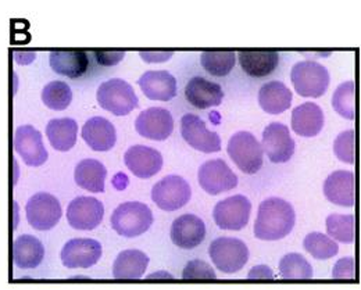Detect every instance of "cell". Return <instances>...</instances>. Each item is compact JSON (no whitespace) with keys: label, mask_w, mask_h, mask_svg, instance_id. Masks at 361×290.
I'll return each mask as SVG.
<instances>
[{"label":"cell","mask_w":361,"mask_h":290,"mask_svg":"<svg viewBox=\"0 0 361 290\" xmlns=\"http://www.w3.org/2000/svg\"><path fill=\"white\" fill-rule=\"evenodd\" d=\"M296 222V214L288 201L269 197L262 201L255 222V237L260 241H279L288 237Z\"/></svg>","instance_id":"cell-1"},{"label":"cell","mask_w":361,"mask_h":290,"mask_svg":"<svg viewBox=\"0 0 361 290\" xmlns=\"http://www.w3.org/2000/svg\"><path fill=\"white\" fill-rule=\"evenodd\" d=\"M113 229L126 238L143 235L153 224L152 210L139 201H127L120 204L110 218Z\"/></svg>","instance_id":"cell-2"},{"label":"cell","mask_w":361,"mask_h":290,"mask_svg":"<svg viewBox=\"0 0 361 290\" xmlns=\"http://www.w3.org/2000/svg\"><path fill=\"white\" fill-rule=\"evenodd\" d=\"M96 99L102 108L113 113L114 115H127L139 104L134 88L120 78L103 82L97 88Z\"/></svg>","instance_id":"cell-3"},{"label":"cell","mask_w":361,"mask_h":290,"mask_svg":"<svg viewBox=\"0 0 361 290\" xmlns=\"http://www.w3.org/2000/svg\"><path fill=\"white\" fill-rule=\"evenodd\" d=\"M228 154L245 174L253 175L263 167V147L250 132L240 131L232 135L228 142Z\"/></svg>","instance_id":"cell-4"},{"label":"cell","mask_w":361,"mask_h":290,"mask_svg":"<svg viewBox=\"0 0 361 290\" xmlns=\"http://www.w3.org/2000/svg\"><path fill=\"white\" fill-rule=\"evenodd\" d=\"M290 80L296 92L303 97L322 96L329 87L328 70L312 60L296 63L292 68Z\"/></svg>","instance_id":"cell-5"},{"label":"cell","mask_w":361,"mask_h":290,"mask_svg":"<svg viewBox=\"0 0 361 290\" xmlns=\"http://www.w3.org/2000/svg\"><path fill=\"white\" fill-rule=\"evenodd\" d=\"M214 265L224 274L239 272L249 260V248L236 238H219L209 247Z\"/></svg>","instance_id":"cell-6"},{"label":"cell","mask_w":361,"mask_h":290,"mask_svg":"<svg viewBox=\"0 0 361 290\" xmlns=\"http://www.w3.org/2000/svg\"><path fill=\"white\" fill-rule=\"evenodd\" d=\"M25 213L27 221L34 229L49 231L59 224L63 210L56 196L47 192H39L28 200Z\"/></svg>","instance_id":"cell-7"},{"label":"cell","mask_w":361,"mask_h":290,"mask_svg":"<svg viewBox=\"0 0 361 290\" xmlns=\"http://www.w3.org/2000/svg\"><path fill=\"white\" fill-rule=\"evenodd\" d=\"M252 203L243 194H235L216 204L213 218L219 228L226 231L243 229L250 218Z\"/></svg>","instance_id":"cell-8"},{"label":"cell","mask_w":361,"mask_h":290,"mask_svg":"<svg viewBox=\"0 0 361 290\" xmlns=\"http://www.w3.org/2000/svg\"><path fill=\"white\" fill-rule=\"evenodd\" d=\"M192 191L189 184L178 175H169L152 189V200L164 211H176L188 204Z\"/></svg>","instance_id":"cell-9"},{"label":"cell","mask_w":361,"mask_h":290,"mask_svg":"<svg viewBox=\"0 0 361 290\" xmlns=\"http://www.w3.org/2000/svg\"><path fill=\"white\" fill-rule=\"evenodd\" d=\"M104 217V206L100 200L88 196L74 198L67 207V221L78 231H92L100 225Z\"/></svg>","instance_id":"cell-10"},{"label":"cell","mask_w":361,"mask_h":290,"mask_svg":"<svg viewBox=\"0 0 361 290\" xmlns=\"http://www.w3.org/2000/svg\"><path fill=\"white\" fill-rule=\"evenodd\" d=\"M197 179L202 189L213 196L228 192L238 185V177L228 167L226 161L220 158L202 164L199 168Z\"/></svg>","instance_id":"cell-11"},{"label":"cell","mask_w":361,"mask_h":290,"mask_svg":"<svg viewBox=\"0 0 361 290\" xmlns=\"http://www.w3.org/2000/svg\"><path fill=\"white\" fill-rule=\"evenodd\" d=\"M180 134L188 145L202 153H217L221 150L219 134L209 131L204 121L195 114H185L182 117Z\"/></svg>","instance_id":"cell-12"},{"label":"cell","mask_w":361,"mask_h":290,"mask_svg":"<svg viewBox=\"0 0 361 290\" xmlns=\"http://www.w3.org/2000/svg\"><path fill=\"white\" fill-rule=\"evenodd\" d=\"M135 130L143 138L166 141L174 131V118L166 108L150 107L137 115Z\"/></svg>","instance_id":"cell-13"},{"label":"cell","mask_w":361,"mask_h":290,"mask_svg":"<svg viewBox=\"0 0 361 290\" xmlns=\"http://www.w3.org/2000/svg\"><path fill=\"white\" fill-rule=\"evenodd\" d=\"M14 149L30 167H41L49 157L42 134L32 125H21L16 130Z\"/></svg>","instance_id":"cell-14"},{"label":"cell","mask_w":361,"mask_h":290,"mask_svg":"<svg viewBox=\"0 0 361 290\" xmlns=\"http://www.w3.org/2000/svg\"><path fill=\"white\" fill-rule=\"evenodd\" d=\"M295 141L290 137L289 128L281 122H271L263 132L262 147L267 157L275 164L286 163L295 153Z\"/></svg>","instance_id":"cell-15"},{"label":"cell","mask_w":361,"mask_h":290,"mask_svg":"<svg viewBox=\"0 0 361 290\" xmlns=\"http://www.w3.org/2000/svg\"><path fill=\"white\" fill-rule=\"evenodd\" d=\"M60 256L66 268H90L102 257V244L94 239H71L64 244Z\"/></svg>","instance_id":"cell-16"},{"label":"cell","mask_w":361,"mask_h":290,"mask_svg":"<svg viewBox=\"0 0 361 290\" xmlns=\"http://www.w3.org/2000/svg\"><path fill=\"white\" fill-rule=\"evenodd\" d=\"M124 161L128 170L142 179L154 177L163 167V156L156 149L136 145L130 147L124 154Z\"/></svg>","instance_id":"cell-17"},{"label":"cell","mask_w":361,"mask_h":290,"mask_svg":"<svg viewBox=\"0 0 361 290\" xmlns=\"http://www.w3.org/2000/svg\"><path fill=\"white\" fill-rule=\"evenodd\" d=\"M49 63L54 72L68 78H80L90 68L88 53L82 49L53 50L50 51Z\"/></svg>","instance_id":"cell-18"},{"label":"cell","mask_w":361,"mask_h":290,"mask_svg":"<svg viewBox=\"0 0 361 290\" xmlns=\"http://www.w3.org/2000/svg\"><path fill=\"white\" fill-rule=\"evenodd\" d=\"M206 238V225L195 214H183L174 220L171 241L180 248H195Z\"/></svg>","instance_id":"cell-19"},{"label":"cell","mask_w":361,"mask_h":290,"mask_svg":"<svg viewBox=\"0 0 361 290\" xmlns=\"http://www.w3.org/2000/svg\"><path fill=\"white\" fill-rule=\"evenodd\" d=\"M185 96L193 107L204 110L220 106L224 92L219 84L202 77H193L185 87Z\"/></svg>","instance_id":"cell-20"},{"label":"cell","mask_w":361,"mask_h":290,"mask_svg":"<svg viewBox=\"0 0 361 290\" xmlns=\"http://www.w3.org/2000/svg\"><path fill=\"white\" fill-rule=\"evenodd\" d=\"M137 84L143 95L150 100L169 101L177 95V80L167 71H147Z\"/></svg>","instance_id":"cell-21"},{"label":"cell","mask_w":361,"mask_h":290,"mask_svg":"<svg viewBox=\"0 0 361 290\" xmlns=\"http://www.w3.org/2000/svg\"><path fill=\"white\" fill-rule=\"evenodd\" d=\"M325 197L341 207L355 204V175L352 171H335L324 182Z\"/></svg>","instance_id":"cell-22"},{"label":"cell","mask_w":361,"mask_h":290,"mask_svg":"<svg viewBox=\"0 0 361 290\" xmlns=\"http://www.w3.org/2000/svg\"><path fill=\"white\" fill-rule=\"evenodd\" d=\"M82 139L94 151H107L116 145L117 132L109 120L93 117L82 127Z\"/></svg>","instance_id":"cell-23"},{"label":"cell","mask_w":361,"mask_h":290,"mask_svg":"<svg viewBox=\"0 0 361 290\" xmlns=\"http://www.w3.org/2000/svg\"><path fill=\"white\" fill-rule=\"evenodd\" d=\"M238 57L242 70L256 78L270 75L279 64V53L276 50H240Z\"/></svg>","instance_id":"cell-24"},{"label":"cell","mask_w":361,"mask_h":290,"mask_svg":"<svg viewBox=\"0 0 361 290\" xmlns=\"http://www.w3.org/2000/svg\"><path fill=\"white\" fill-rule=\"evenodd\" d=\"M149 257L140 250L121 251L113 264V277L117 281H137L145 275Z\"/></svg>","instance_id":"cell-25"},{"label":"cell","mask_w":361,"mask_h":290,"mask_svg":"<svg viewBox=\"0 0 361 290\" xmlns=\"http://www.w3.org/2000/svg\"><path fill=\"white\" fill-rule=\"evenodd\" d=\"M324 127V111L316 103H303L292 113V130L305 138L316 137Z\"/></svg>","instance_id":"cell-26"},{"label":"cell","mask_w":361,"mask_h":290,"mask_svg":"<svg viewBox=\"0 0 361 290\" xmlns=\"http://www.w3.org/2000/svg\"><path fill=\"white\" fill-rule=\"evenodd\" d=\"M45 257L42 242L32 235H21L13 244V261L20 270L37 268Z\"/></svg>","instance_id":"cell-27"},{"label":"cell","mask_w":361,"mask_h":290,"mask_svg":"<svg viewBox=\"0 0 361 290\" xmlns=\"http://www.w3.org/2000/svg\"><path fill=\"white\" fill-rule=\"evenodd\" d=\"M107 177L106 167L94 160V158H85L78 163L74 171V179L77 185L92 194H102L104 192V181Z\"/></svg>","instance_id":"cell-28"},{"label":"cell","mask_w":361,"mask_h":290,"mask_svg":"<svg viewBox=\"0 0 361 290\" xmlns=\"http://www.w3.org/2000/svg\"><path fill=\"white\" fill-rule=\"evenodd\" d=\"M46 135L53 149L68 151L77 144L78 124L73 118H54L46 127Z\"/></svg>","instance_id":"cell-29"},{"label":"cell","mask_w":361,"mask_h":290,"mask_svg":"<svg viewBox=\"0 0 361 290\" xmlns=\"http://www.w3.org/2000/svg\"><path fill=\"white\" fill-rule=\"evenodd\" d=\"M259 103L269 114H281L292 104V92L283 82L271 81L262 87L259 92Z\"/></svg>","instance_id":"cell-30"},{"label":"cell","mask_w":361,"mask_h":290,"mask_svg":"<svg viewBox=\"0 0 361 290\" xmlns=\"http://www.w3.org/2000/svg\"><path fill=\"white\" fill-rule=\"evenodd\" d=\"M279 274L285 281H309L313 278V268L302 254L289 253L279 261Z\"/></svg>","instance_id":"cell-31"},{"label":"cell","mask_w":361,"mask_h":290,"mask_svg":"<svg viewBox=\"0 0 361 290\" xmlns=\"http://www.w3.org/2000/svg\"><path fill=\"white\" fill-rule=\"evenodd\" d=\"M203 68L214 77H226L235 65V53L232 50H206L202 53Z\"/></svg>","instance_id":"cell-32"},{"label":"cell","mask_w":361,"mask_h":290,"mask_svg":"<svg viewBox=\"0 0 361 290\" xmlns=\"http://www.w3.org/2000/svg\"><path fill=\"white\" fill-rule=\"evenodd\" d=\"M326 232L331 239L338 242L355 241V217L352 214H331L326 218Z\"/></svg>","instance_id":"cell-33"},{"label":"cell","mask_w":361,"mask_h":290,"mask_svg":"<svg viewBox=\"0 0 361 290\" xmlns=\"http://www.w3.org/2000/svg\"><path fill=\"white\" fill-rule=\"evenodd\" d=\"M42 101L51 110H66L73 101L71 88L63 81H51L42 91Z\"/></svg>","instance_id":"cell-34"},{"label":"cell","mask_w":361,"mask_h":290,"mask_svg":"<svg viewBox=\"0 0 361 290\" xmlns=\"http://www.w3.org/2000/svg\"><path fill=\"white\" fill-rule=\"evenodd\" d=\"M303 247L317 260H328L339 251L338 243L334 242L328 235H322L319 232L309 234L303 241Z\"/></svg>","instance_id":"cell-35"},{"label":"cell","mask_w":361,"mask_h":290,"mask_svg":"<svg viewBox=\"0 0 361 290\" xmlns=\"http://www.w3.org/2000/svg\"><path fill=\"white\" fill-rule=\"evenodd\" d=\"M332 106L335 111L346 120H355V82L348 81L341 84L334 96H332Z\"/></svg>","instance_id":"cell-36"},{"label":"cell","mask_w":361,"mask_h":290,"mask_svg":"<svg viewBox=\"0 0 361 290\" xmlns=\"http://www.w3.org/2000/svg\"><path fill=\"white\" fill-rule=\"evenodd\" d=\"M182 279L186 282H213L217 281V275L206 261L192 260L185 265Z\"/></svg>","instance_id":"cell-37"},{"label":"cell","mask_w":361,"mask_h":290,"mask_svg":"<svg viewBox=\"0 0 361 290\" xmlns=\"http://www.w3.org/2000/svg\"><path fill=\"white\" fill-rule=\"evenodd\" d=\"M335 156L346 164L355 163V131L349 130L338 135L334 142Z\"/></svg>","instance_id":"cell-38"},{"label":"cell","mask_w":361,"mask_h":290,"mask_svg":"<svg viewBox=\"0 0 361 290\" xmlns=\"http://www.w3.org/2000/svg\"><path fill=\"white\" fill-rule=\"evenodd\" d=\"M332 277L336 281H353L355 279V258L353 257L341 258L334 267Z\"/></svg>","instance_id":"cell-39"},{"label":"cell","mask_w":361,"mask_h":290,"mask_svg":"<svg viewBox=\"0 0 361 290\" xmlns=\"http://www.w3.org/2000/svg\"><path fill=\"white\" fill-rule=\"evenodd\" d=\"M94 58L102 65H116L120 61H123L126 51L124 50H104V49H96L93 50Z\"/></svg>","instance_id":"cell-40"},{"label":"cell","mask_w":361,"mask_h":290,"mask_svg":"<svg viewBox=\"0 0 361 290\" xmlns=\"http://www.w3.org/2000/svg\"><path fill=\"white\" fill-rule=\"evenodd\" d=\"M174 51L173 50H142L139 53V56L142 57L143 61L146 63H163V61H167L173 57Z\"/></svg>","instance_id":"cell-41"},{"label":"cell","mask_w":361,"mask_h":290,"mask_svg":"<svg viewBox=\"0 0 361 290\" xmlns=\"http://www.w3.org/2000/svg\"><path fill=\"white\" fill-rule=\"evenodd\" d=\"M247 281H274V272L267 265H257L247 274Z\"/></svg>","instance_id":"cell-42"},{"label":"cell","mask_w":361,"mask_h":290,"mask_svg":"<svg viewBox=\"0 0 361 290\" xmlns=\"http://www.w3.org/2000/svg\"><path fill=\"white\" fill-rule=\"evenodd\" d=\"M13 56H14L16 63L25 65V64H30V63H32L35 60L37 53L31 51V50H14Z\"/></svg>","instance_id":"cell-43"},{"label":"cell","mask_w":361,"mask_h":290,"mask_svg":"<svg viewBox=\"0 0 361 290\" xmlns=\"http://www.w3.org/2000/svg\"><path fill=\"white\" fill-rule=\"evenodd\" d=\"M147 281H174V277L167 272H154L147 277Z\"/></svg>","instance_id":"cell-44"}]
</instances>
